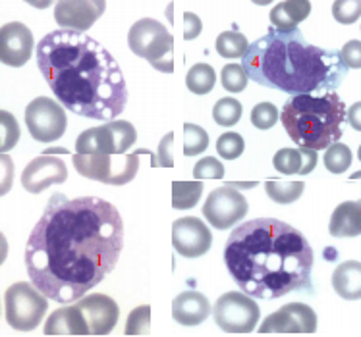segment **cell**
Returning a JSON list of instances; mask_svg holds the SVG:
<instances>
[{"mask_svg":"<svg viewBox=\"0 0 361 337\" xmlns=\"http://www.w3.org/2000/svg\"><path fill=\"white\" fill-rule=\"evenodd\" d=\"M247 49L250 43L240 31H224L216 37V52L222 58H243Z\"/></svg>","mask_w":361,"mask_h":337,"instance_id":"484cf974","label":"cell"},{"mask_svg":"<svg viewBox=\"0 0 361 337\" xmlns=\"http://www.w3.org/2000/svg\"><path fill=\"white\" fill-rule=\"evenodd\" d=\"M122 247L124 222L112 203L56 193L27 237L25 270L44 297L74 303L114 270Z\"/></svg>","mask_w":361,"mask_h":337,"instance_id":"6da1fadb","label":"cell"},{"mask_svg":"<svg viewBox=\"0 0 361 337\" xmlns=\"http://www.w3.org/2000/svg\"><path fill=\"white\" fill-rule=\"evenodd\" d=\"M49 297L27 281H18L4 293V316L10 328L31 331L37 328L49 308Z\"/></svg>","mask_w":361,"mask_h":337,"instance_id":"52a82bcc","label":"cell"},{"mask_svg":"<svg viewBox=\"0 0 361 337\" xmlns=\"http://www.w3.org/2000/svg\"><path fill=\"white\" fill-rule=\"evenodd\" d=\"M315 330L317 314L305 303H288L259 326V333H313Z\"/></svg>","mask_w":361,"mask_h":337,"instance_id":"8fae6325","label":"cell"},{"mask_svg":"<svg viewBox=\"0 0 361 337\" xmlns=\"http://www.w3.org/2000/svg\"><path fill=\"white\" fill-rule=\"evenodd\" d=\"M281 117L288 137L298 147L324 151L342 139L348 112L336 93L298 95L288 98Z\"/></svg>","mask_w":361,"mask_h":337,"instance_id":"5b68a950","label":"cell"},{"mask_svg":"<svg viewBox=\"0 0 361 337\" xmlns=\"http://www.w3.org/2000/svg\"><path fill=\"white\" fill-rule=\"evenodd\" d=\"M193 177L195 179H221V177H224V166H222V162L219 158L207 156V158H201L195 164Z\"/></svg>","mask_w":361,"mask_h":337,"instance_id":"8d00e7d4","label":"cell"},{"mask_svg":"<svg viewBox=\"0 0 361 337\" xmlns=\"http://www.w3.org/2000/svg\"><path fill=\"white\" fill-rule=\"evenodd\" d=\"M329 231L332 237H357L361 235V201H346L332 212Z\"/></svg>","mask_w":361,"mask_h":337,"instance_id":"ffe728a7","label":"cell"},{"mask_svg":"<svg viewBox=\"0 0 361 337\" xmlns=\"http://www.w3.org/2000/svg\"><path fill=\"white\" fill-rule=\"evenodd\" d=\"M172 141H174V133H166V137L161 141L159 145V154H161V160L159 164L161 166H166V168H172L174 166V160H172Z\"/></svg>","mask_w":361,"mask_h":337,"instance_id":"ab89813d","label":"cell"},{"mask_svg":"<svg viewBox=\"0 0 361 337\" xmlns=\"http://www.w3.org/2000/svg\"><path fill=\"white\" fill-rule=\"evenodd\" d=\"M243 148H245V143H243V137L240 133H222L219 141H216V153L221 154L224 160H236V158H240Z\"/></svg>","mask_w":361,"mask_h":337,"instance_id":"4dcf8cb0","label":"cell"},{"mask_svg":"<svg viewBox=\"0 0 361 337\" xmlns=\"http://www.w3.org/2000/svg\"><path fill=\"white\" fill-rule=\"evenodd\" d=\"M0 120H2V147L0 151L2 154H6L20 139V127L16 124V117L6 110L0 112Z\"/></svg>","mask_w":361,"mask_h":337,"instance_id":"d590c367","label":"cell"},{"mask_svg":"<svg viewBox=\"0 0 361 337\" xmlns=\"http://www.w3.org/2000/svg\"><path fill=\"white\" fill-rule=\"evenodd\" d=\"M78 307L85 316L89 326V336H109L118 322L120 308L109 295L93 293L81 297Z\"/></svg>","mask_w":361,"mask_h":337,"instance_id":"2e32d148","label":"cell"},{"mask_svg":"<svg viewBox=\"0 0 361 337\" xmlns=\"http://www.w3.org/2000/svg\"><path fill=\"white\" fill-rule=\"evenodd\" d=\"M128 46L162 74H170L174 70V37L153 18H143L133 23L128 33Z\"/></svg>","mask_w":361,"mask_h":337,"instance_id":"8992f818","label":"cell"},{"mask_svg":"<svg viewBox=\"0 0 361 337\" xmlns=\"http://www.w3.org/2000/svg\"><path fill=\"white\" fill-rule=\"evenodd\" d=\"M311 12V4L307 0H288L281 2L271 10V23L276 31L292 33L298 30V23L303 22Z\"/></svg>","mask_w":361,"mask_h":337,"instance_id":"44dd1931","label":"cell"},{"mask_svg":"<svg viewBox=\"0 0 361 337\" xmlns=\"http://www.w3.org/2000/svg\"><path fill=\"white\" fill-rule=\"evenodd\" d=\"M25 125L33 139L51 143L66 133V112L49 96H39L25 108Z\"/></svg>","mask_w":361,"mask_h":337,"instance_id":"9c48e42d","label":"cell"},{"mask_svg":"<svg viewBox=\"0 0 361 337\" xmlns=\"http://www.w3.org/2000/svg\"><path fill=\"white\" fill-rule=\"evenodd\" d=\"M44 336H89L85 316L78 305L54 310L44 324Z\"/></svg>","mask_w":361,"mask_h":337,"instance_id":"ac0fdd59","label":"cell"},{"mask_svg":"<svg viewBox=\"0 0 361 337\" xmlns=\"http://www.w3.org/2000/svg\"><path fill=\"white\" fill-rule=\"evenodd\" d=\"M172 245L185 258L203 257L213 245V234L200 218H180L172 224Z\"/></svg>","mask_w":361,"mask_h":337,"instance_id":"4fadbf2b","label":"cell"},{"mask_svg":"<svg viewBox=\"0 0 361 337\" xmlns=\"http://www.w3.org/2000/svg\"><path fill=\"white\" fill-rule=\"evenodd\" d=\"M242 104L238 103L236 98L232 96H226V98H221L219 103L214 104L213 108V120L219 125H234L240 122L242 117Z\"/></svg>","mask_w":361,"mask_h":337,"instance_id":"f1b7e54d","label":"cell"},{"mask_svg":"<svg viewBox=\"0 0 361 337\" xmlns=\"http://www.w3.org/2000/svg\"><path fill=\"white\" fill-rule=\"evenodd\" d=\"M261 308L247 293L228 291L214 303V324L226 333H250L259 322Z\"/></svg>","mask_w":361,"mask_h":337,"instance_id":"ba28073f","label":"cell"},{"mask_svg":"<svg viewBox=\"0 0 361 337\" xmlns=\"http://www.w3.org/2000/svg\"><path fill=\"white\" fill-rule=\"evenodd\" d=\"M348 124L352 125L355 132H361V103L352 104L348 108Z\"/></svg>","mask_w":361,"mask_h":337,"instance_id":"60d3db41","label":"cell"},{"mask_svg":"<svg viewBox=\"0 0 361 337\" xmlns=\"http://www.w3.org/2000/svg\"><path fill=\"white\" fill-rule=\"evenodd\" d=\"M37 68L60 104L78 116L112 122L128 104L118 62L87 33L51 31L37 43Z\"/></svg>","mask_w":361,"mask_h":337,"instance_id":"7a4b0ae2","label":"cell"},{"mask_svg":"<svg viewBox=\"0 0 361 337\" xmlns=\"http://www.w3.org/2000/svg\"><path fill=\"white\" fill-rule=\"evenodd\" d=\"M201 30H203V23L197 15L193 12H185L184 14V39L185 41H192V39L200 37Z\"/></svg>","mask_w":361,"mask_h":337,"instance_id":"f35d334b","label":"cell"},{"mask_svg":"<svg viewBox=\"0 0 361 337\" xmlns=\"http://www.w3.org/2000/svg\"><path fill=\"white\" fill-rule=\"evenodd\" d=\"M216 81V74L209 64H195L185 75V85L195 95H207L211 93Z\"/></svg>","mask_w":361,"mask_h":337,"instance_id":"4316f807","label":"cell"},{"mask_svg":"<svg viewBox=\"0 0 361 337\" xmlns=\"http://www.w3.org/2000/svg\"><path fill=\"white\" fill-rule=\"evenodd\" d=\"M104 127L109 132V137H111L112 147H114L116 154H124L137 141V132H135V127L130 122L112 120L109 124H104Z\"/></svg>","mask_w":361,"mask_h":337,"instance_id":"603a6c76","label":"cell"},{"mask_svg":"<svg viewBox=\"0 0 361 337\" xmlns=\"http://www.w3.org/2000/svg\"><path fill=\"white\" fill-rule=\"evenodd\" d=\"M230 276L253 299L311 291L315 255L302 231L276 218H255L230 234L224 249Z\"/></svg>","mask_w":361,"mask_h":337,"instance_id":"3957f363","label":"cell"},{"mask_svg":"<svg viewBox=\"0 0 361 337\" xmlns=\"http://www.w3.org/2000/svg\"><path fill=\"white\" fill-rule=\"evenodd\" d=\"M247 201L232 184L214 189L203 205V216L214 229H230L247 214Z\"/></svg>","mask_w":361,"mask_h":337,"instance_id":"30bf717a","label":"cell"},{"mask_svg":"<svg viewBox=\"0 0 361 337\" xmlns=\"http://www.w3.org/2000/svg\"><path fill=\"white\" fill-rule=\"evenodd\" d=\"M149 314L151 307H137L132 314L128 316V326H126V336H147L149 331Z\"/></svg>","mask_w":361,"mask_h":337,"instance_id":"836d02e7","label":"cell"},{"mask_svg":"<svg viewBox=\"0 0 361 337\" xmlns=\"http://www.w3.org/2000/svg\"><path fill=\"white\" fill-rule=\"evenodd\" d=\"M279 120V110L271 103H261L251 110V124L257 129H271Z\"/></svg>","mask_w":361,"mask_h":337,"instance_id":"e575fe53","label":"cell"},{"mask_svg":"<svg viewBox=\"0 0 361 337\" xmlns=\"http://www.w3.org/2000/svg\"><path fill=\"white\" fill-rule=\"evenodd\" d=\"M332 287L342 299H361V262L348 260V262L338 264L332 274Z\"/></svg>","mask_w":361,"mask_h":337,"instance_id":"7402d4cb","label":"cell"},{"mask_svg":"<svg viewBox=\"0 0 361 337\" xmlns=\"http://www.w3.org/2000/svg\"><path fill=\"white\" fill-rule=\"evenodd\" d=\"M221 81L222 87L226 89L228 93H242L243 89L247 87L250 77H247L245 70L240 64H226V66L222 68Z\"/></svg>","mask_w":361,"mask_h":337,"instance_id":"1f68e13d","label":"cell"},{"mask_svg":"<svg viewBox=\"0 0 361 337\" xmlns=\"http://www.w3.org/2000/svg\"><path fill=\"white\" fill-rule=\"evenodd\" d=\"M33 33L27 25L12 22L0 30V60L4 66L22 68L33 54Z\"/></svg>","mask_w":361,"mask_h":337,"instance_id":"9a60e30c","label":"cell"},{"mask_svg":"<svg viewBox=\"0 0 361 337\" xmlns=\"http://www.w3.org/2000/svg\"><path fill=\"white\" fill-rule=\"evenodd\" d=\"M211 314V303L200 291H184L172 300V318L182 326H200Z\"/></svg>","mask_w":361,"mask_h":337,"instance_id":"e0dca14e","label":"cell"},{"mask_svg":"<svg viewBox=\"0 0 361 337\" xmlns=\"http://www.w3.org/2000/svg\"><path fill=\"white\" fill-rule=\"evenodd\" d=\"M340 58L344 62V66L350 70H360L361 68V41H348L342 51H340Z\"/></svg>","mask_w":361,"mask_h":337,"instance_id":"74e56055","label":"cell"},{"mask_svg":"<svg viewBox=\"0 0 361 337\" xmlns=\"http://www.w3.org/2000/svg\"><path fill=\"white\" fill-rule=\"evenodd\" d=\"M332 15L344 25L355 23L361 15V0H336L332 4Z\"/></svg>","mask_w":361,"mask_h":337,"instance_id":"d6a6232c","label":"cell"},{"mask_svg":"<svg viewBox=\"0 0 361 337\" xmlns=\"http://www.w3.org/2000/svg\"><path fill=\"white\" fill-rule=\"evenodd\" d=\"M203 185L200 182H174L172 184V206L176 210H188L200 203Z\"/></svg>","mask_w":361,"mask_h":337,"instance_id":"cb8c5ba5","label":"cell"},{"mask_svg":"<svg viewBox=\"0 0 361 337\" xmlns=\"http://www.w3.org/2000/svg\"><path fill=\"white\" fill-rule=\"evenodd\" d=\"M273 164L284 176H292V174L307 176L317 166V151L305 147L281 148L274 154Z\"/></svg>","mask_w":361,"mask_h":337,"instance_id":"d6986e66","label":"cell"},{"mask_svg":"<svg viewBox=\"0 0 361 337\" xmlns=\"http://www.w3.org/2000/svg\"><path fill=\"white\" fill-rule=\"evenodd\" d=\"M104 0H60L54 6V20L62 30L85 31L103 15Z\"/></svg>","mask_w":361,"mask_h":337,"instance_id":"5bb4252c","label":"cell"},{"mask_svg":"<svg viewBox=\"0 0 361 337\" xmlns=\"http://www.w3.org/2000/svg\"><path fill=\"white\" fill-rule=\"evenodd\" d=\"M68 179L66 164L59 156L43 153L35 160H31L22 174V187L27 193L37 195L49 189L51 185L64 184Z\"/></svg>","mask_w":361,"mask_h":337,"instance_id":"7c38bea8","label":"cell"},{"mask_svg":"<svg viewBox=\"0 0 361 337\" xmlns=\"http://www.w3.org/2000/svg\"><path fill=\"white\" fill-rule=\"evenodd\" d=\"M357 156H360V160H361V145H360V151H357Z\"/></svg>","mask_w":361,"mask_h":337,"instance_id":"b9f144b4","label":"cell"},{"mask_svg":"<svg viewBox=\"0 0 361 337\" xmlns=\"http://www.w3.org/2000/svg\"><path fill=\"white\" fill-rule=\"evenodd\" d=\"M305 184L302 182H276V179H269L265 184L267 195L271 201L279 203V205H290L303 195Z\"/></svg>","mask_w":361,"mask_h":337,"instance_id":"d4e9b609","label":"cell"},{"mask_svg":"<svg viewBox=\"0 0 361 337\" xmlns=\"http://www.w3.org/2000/svg\"><path fill=\"white\" fill-rule=\"evenodd\" d=\"M242 66L261 87L294 96L334 93L348 75L340 51L307 43L302 31L282 33L274 27L250 44Z\"/></svg>","mask_w":361,"mask_h":337,"instance_id":"277c9868","label":"cell"},{"mask_svg":"<svg viewBox=\"0 0 361 337\" xmlns=\"http://www.w3.org/2000/svg\"><path fill=\"white\" fill-rule=\"evenodd\" d=\"M209 147V133L195 124H184V154L195 156L205 153Z\"/></svg>","mask_w":361,"mask_h":337,"instance_id":"f546056e","label":"cell"},{"mask_svg":"<svg viewBox=\"0 0 361 337\" xmlns=\"http://www.w3.org/2000/svg\"><path fill=\"white\" fill-rule=\"evenodd\" d=\"M352 166V151L344 143H334L326 148L324 154V168L332 174H342Z\"/></svg>","mask_w":361,"mask_h":337,"instance_id":"83f0119b","label":"cell"}]
</instances>
